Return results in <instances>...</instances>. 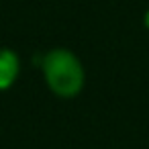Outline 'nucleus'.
Returning <instances> with one entry per match:
<instances>
[{
    "mask_svg": "<svg viewBox=\"0 0 149 149\" xmlns=\"http://www.w3.org/2000/svg\"><path fill=\"white\" fill-rule=\"evenodd\" d=\"M43 78L53 94L59 98H74L86 84V72L80 57L65 47H55L43 55Z\"/></svg>",
    "mask_w": 149,
    "mask_h": 149,
    "instance_id": "nucleus-1",
    "label": "nucleus"
},
{
    "mask_svg": "<svg viewBox=\"0 0 149 149\" xmlns=\"http://www.w3.org/2000/svg\"><path fill=\"white\" fill-rule=\"evenodd\" d=\"M19 74H21V59L17 51L2 47L0 49V92H6L8 88H13Z\"/></svg>",
    "mask_w": 149,
    "mask_h": 149,
    "instance_id": "nucleus-2",
    "label": "nucleus"
}]
</instances>
